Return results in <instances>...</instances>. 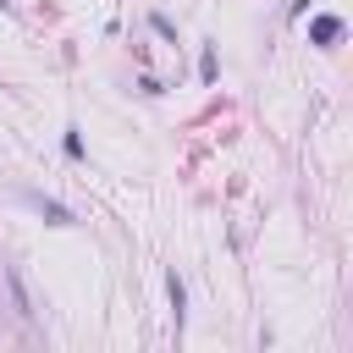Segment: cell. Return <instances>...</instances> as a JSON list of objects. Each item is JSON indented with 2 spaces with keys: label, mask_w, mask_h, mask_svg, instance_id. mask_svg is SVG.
<instances>
[{
  "label": "cell",
  "mask_w": 353,
  "mask_h": 353,
  "mask_svg": "<svg viewBox=\"0 0 353 353\" xmlns=\"http://www.w3.org/2000/svg\"><path fill=\"white\" fill-rule=\"evenodd\" d=\"M149 28H154L165 44H176V28H171V17H165V11H149Z\"/></svg>",
  "instance_id": "5b68a950"
},
{
  "label": "cell",
  "mask_w": 353,
  "mask_h": 353,
  "mask_svg": "<svg viewBox=\"0 0 353 353\" xmlns=\"http://www.w3.org/2000/svg\"><path fill=\"white\" fill-rule=\"evenodd\" d=\"M6 281H11V298H17V314H22V320H33L39 309H33V298H28V287H22V276H17V270H6Z\"/></svg>",
  "instance_id": "277c9868"
},
{
  "label": "cell",
  "mask_w": 353,
  "mask_h": 353,
  "mask_svg": "<svg viewBox=\"0 0 353 353\" xmlns=\"http://www.w3.org/2000/svg\"><path fill=\"white\" fill-rule=\"evenodd\" d=\"M0 11H11V0H0Z\"/></svg>",
  "instance_id": "ba28073f"
},
{
  "label": "cell",
  "mask_w": 353,
  "mask_h": 353,
  "mask_svg": "<svg viewBox=\"0 0 353 353\" xmlns=\"http://www.w3.org/2000/svg\"><path fill=\"white\" fill-rule=\"evenodd\" d=\"M336 39H342V17H331V11H325V17H314V22H309V44L331 50Z\"/></svg>",
  "instance_id": "7a4b0ae2"
},
{
  "label": "cell",
  "mask_w": 353,
  "mask_h": 353,
  "mask_svg": "<svg viewBox=\"0 0 353 353\" xmlns=\"http://www.w3.org/2000/svg\"><path fill=\"white\" fill-rule=\"evenodd\" d=\"M61 149H66V160H83V132H77V127H66V138H61Z\"/></svg>",
  "instance_id": "8992f818"
},
{
  "label": "cell",
  "mask_w": 353,
  "mask_h": 353,
  "mask_svg": "<svg viewBox=\"0 0 353 353\" xmlns=\"http://www.w3.org/2000/svg\"><path fill=\"white\" fill-rule=\"evenodd\" d=\"M199 77L215 83V50H210V44H204V55H199Z\"/></svg>",
  "instance_id": "52a82bcc"
},
{
  "label": "cell",
  "mask_w": 353,
  "mask_h": 353,
  "mask_svg": "<svg viewBox=\"0 0 353 353\" xmlns=\"http://www.w3.org/2000/svg\"><path fill=\"white\" fill-rule=\"evenodd\" d=\"M165 292H171V314H176V331H182V320H188V287H182L176 270L165 276Z\"/></svg>",
  "instance_id": "3957f363"
},
{
  "label": "cell",
  "mask_w": 353,
  "mask_h": 353,
  "mask_svg": "<svg viewBox=\"0 0 353 353\" xmlns=\"http://www.w3.org/2000/svg\"><path fill=\"white\" fill-rule=\"evenodd\" d=\"M22 199H28V204H33V210H39L50 226H77V215H72L66 204H55V199H44V193H22Z\"/></svg>",
  "instance_id": "6da1fadb"
}]
</instances>
